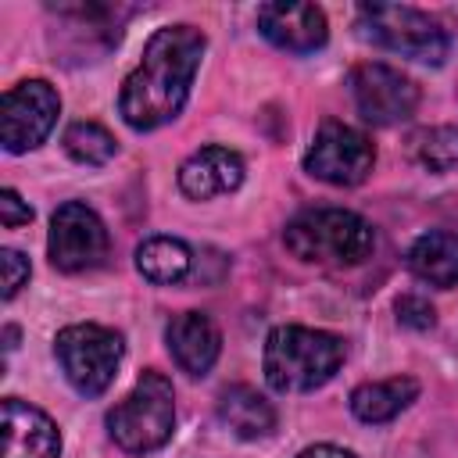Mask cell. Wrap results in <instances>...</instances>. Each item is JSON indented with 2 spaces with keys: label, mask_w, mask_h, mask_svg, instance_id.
Segmentation results:
<instances>
[{
  "label": "cell",
  "mask_w": 458,
  "mask_h": 458,
  "mask_svg": "<svg viewBox=\"0 0 458 458\" xmlns=\"http://www.w3.org/2000/svg\"><path fill=\"white\" fill-rule=\"evenodd\" d=\"M415 397H419V383L411 376H390V379H379V383L354 386L351 390V411L361 422L379 426V422L397 419Z\"/></svg>",
  "instance_id": "obj_15"
},
{
  "label": "cell",
  "mask_w": 458,
  "mask_h": 458,
  "mask_svg": "<svg viewBox=\"0 0 458 458\" xmlns=\"http://www.w3.org/2000/svg\"><path fill=\"white\" fill-rule=\"evenodd\" d=\"M372 165H376V147L369 143V136L336 118H326L318 125L304 154V168L329 186H358L369 179Z\"/></svg>",
  "instance_id": "obj_7"
},
{
  "label": "cell",
  "mask_w": 458,
  "mask_h": 458,
  "mask_svg": "<svg viewBox=\"0 0 458 458\" xmlns=\"http://www.w3.org/2000/svg\"><path fill=\"white\" fill-rule=\"evenodd\" d=\"M297 458H354V454L344 447H333V444H315V447H304Z\"/></svg>",
  "instance_id": "obj_24"
},
{
  "label": "cell",
  "mask_w": 458,
  "mask_h": 458,
  "mask_svg": "<svg viewBox=\"0 0 458 458\" xmlns=\"http://www.w3.org/2000/svg\"><path fill=\"white\" fill-rule=\"evenodd\" d=\"M57 114H61V97L54 93L50 82L29 79V82L11 86L0 100V143H4V150L25 154V150L39 147L50 136Z\"/></svg>",
  "instance_id": "obj_8"
},
{
  "label": "cell",
  "mask_w": 458,
  "mask_h": 458,
  "mask_svg": "<svg viewBox=\"0 0 458 458\" xmlns=\"http://www.w3.org/2000/svg\"><path fill=\"white\" fill-rule=\"evenodd\" d=\"M0 268H4V301H11L29 283V258L21 250L4 247L0 250Z\"/></svg>",
  "instance_id": "obj_22"
},
{
  "label": "cell",
  "mask_w": 458,
  "mask_h": 458,
  "mask_svg": "<svg viewBox=\"0 0 458 458\" xmlns=\"http://www.w3.org/2000/svg\"><path fill=\"white\" fill-rule=\"evenodd\" d=\"M394 311H397V322H401V326H408V329H429V326L437 322L433 304H429L426 297H415V293L397 297Z\"/></svg>",
  "instance_id": "obj_21"
},
{
  "label": "cell",
  "mask_w": 458,
  "mask_h": 458,
  "mask_svg": "<svg viewBox=\"0 0 458 458\" xmlns=\"http://www.w3.org/2000/svg\"><path fill=\"white\" fill-rule=\"evenodd\" d=\"M172 429H175V394L172 383L154 369H147L136 379L132 394L107 411V433L129 454H150L165 447L172 440Z\"/></svg>",
  "instance_id": "obj_4"
},
{
  "label": "cell",
  "mask_w": 458,
  "mask_h": 458,
  "mask_svg": "<svg viewBox=\"0 0 458 458\" xmlns=\"http://www.w3.org/2000/svg\"><path fill=\"white\" fill-rule=\"evenodd\" d=\"M4 458H61L57 426L39 408L4 397Z\"/></svg>",
  "instance_id": "obj_12"
},
{
  "label": "cell",
  "mask_w": 458,
  "mask_h": 458,
  "mask_svg": "<svg viewBox=\"0 0 458 458\" xmlns=\"http://www.w3.org/2000/svg\"><path fill=\"white\" fill-rule=\"evenodd\" d=\"M32 218V208L14 193V190H0V222L7 225V229H14V225H21V222H29Z\"/></svg>",
  "instance_id": "obj_23"
},
{
  "label": "cell",
  "mask_w": 458,
  "mask_h": 458,
  "mask_svg": "<svg viewBox=\"0 0 458 458\" xmlns=\"http://www.w3.org/2000/svg\"><path fill=\"white\" fill-rule=\"evenodd\" d=\"M107 229L82 200H64L50 218V265L61 272H89L107 258Z\"/></svg>",
  "instance_id": "obj_9"
},
{
  "label": "cell",
  "mask_w": 458,
  "mask_h": 458,
  "mask_svg": "<svg viewBox=\"0 0 458 458\" xmlns=\"http://www.w3.org/2000/svg\"><path fill=\"white\" fill-rule=\"evenodd\" d=\"M243 182V161L229 147H200L179 165V190L193 200L233 193Z\"/></svg>",
  "instance_id": "obj_13"
},
{
  "label": "cell",
  "mask_w": 458,
  "mask_h": 458,
  "mask_svg": "<svg viewBox=\"0 0 458 458\" xmlns=\"http://www.w3.org/2000/svg\"><path fill=\"white\" fill-rule=\"evenodd\" d=\"M411 161L426 172H451L458 165V129L454 125H433V129H419L408 140Z\"/></svg>",
  "instance_id": "obj_19"
},
{
  "label": "cell",
  "mask_w": 458,
  "mask_h": 458,
  "mask_svg": "<svg viewBox=\"0 0 458 458\" xmlns=\"http://www.w3.org/2000/svg\"><path fill=\"white\" fill-rule=\"evenodd\" d=\"M190 265H193V254L175 236H150L136 247V268L150 283H179L186 279Z\"/></svg>",
  "instance_id": "obj_18"
},
{
  "label": "cell",
  "mask_w": 458,
  "mask_h": 458,
  "mask_svg": "<svg viewBox=\"0 0 458 458\" xmlns=\"http://www.w3.org/2000/svg\"><path fill=\"white\" fill-rule=\"evenodd\" d=\"M204 47H208V39L193 25L157 29L143 47L140 64L122 82L118 111H122L125 125L147 132V129L172 122L190 97Z\"/></svg>",
  "instance_id": "obj_1"
},
{
  "label": "cell",
  "mask_w": 458,
  "mask_h": 458,
  "mask_svg": "<svg viewBox=\"0 0 458 458\" xmlns=\"http://www.w3.org/2000/svg\"><path fill=\"white\" fill-rule=\"evenodd\" d=\"M54 354L61 361L64 379L82 394V397H100L122 365L125 344L114 329L97 326V322H79L64 326L54 340Z\"/></svg>",
  "instance_id": "obj_6"
},
{
  "label": "cell",
  "mask_w": 458,
  "mask_h": 458,
  "mask_svg": "<svg viewBox=\"0 0 458 458\" xmlns=\"http://www.w3.org/2000/svg\"><path fill=\"white\" fill-rule=\"evenodd\" d=\"M408 268L429 286H454L458 283V233L429 229L408 247Z\"/></svg>",
  "instance_id": "obj_16"
},
{
  "label": "cell",
  "mask_w": 458,
  "mask_h": 458,
  "mask_svg": "<svg viewBox=\"0 0 458 458\" xmlns=\"http://www.w3.org/2000/svg\"><path fill=\"white\" fill-rule=\"evenodd\" d=\"M347 86H351V97H354L358 114L369 125H397V122H404V118L415 114L419 89H415V82L408 75H401L390 64L365 61V64L351 68Z\"/></svg>",
  "instance_id": "obj_10"
},
{
  "label": "cell",
  "mask_w": 458,
  "mask_h": 458,
  "mask_svg": "<svg viewBox=\"0 0 458 458\" xmlns=\"http://www.w3.org/2000/svg\"><path fill=\"white\" fill-rule=\"evenodd\" d=\"M258 29L268 43L286 54H311L326 43V14L315 4H261Z\"/></svg>",
  "instance_id": "obj_11"
},
{
  "label": "cell",
  "mask_w": 458,
  "mask_h": 458,
  "mask_svg": "<svg viewBox=\"0 0 458 458\" xmlns=\"http://www.w3.org/2000/svg\"><path fill=\"white\" fill-rule=\"evenodd\" d=\"M165 340H168V354L175 358V365L190 376H204L218 361V351H222V333L204 311L175 315L165 329Z\"/></svg>",
  "instance_id": "obj_14"
},
{
  "label": "cell",
  "mask_w": 458,
  "mask_h": 458,
  "mask_svg": "<svg viewBox=\"0 0 458 458\" xmlns=\"http://www.w3.org/2000/svg\"><path fill=\"white\" fill-rule=\"evenodd\" d=\"M344 340L326 329L276 326L265 340V379L279 394H308L344 365Z\"/></svg>",
  "instance_id": "obj_3"
},
{
  "label": "cell",
  "mask_w": 458,
  "mask_h": 458,
  "mask_svg": "<svg viewBox=\"0 0 458 458\" xmlns=\"http://www.w3.org/2000/svg\"><path fill=\"white\" fill-rule=\"evenodd\" d=\"M358 29L376 47L394 50L411 61H426V64H440L451 47L447 29L433 14L408 7V4H361Z\"/></svg>",
  "instance_id": "obj_5"
},
{
  "label": "cell",
  "mask_w": 458,
  "mask_h": 458,
  "mask_svg": "<svg viewBox=\"0 0 458 458\" xmlns=\"http://www.w3.org/2000/svg\"><path fill=\"white\" fill-rule=\"evenodd\" d=\"M283 243L304 265L354 268L372 254L376 233L361 215L347 208H311L286 222Z\"/></svg>",
  "instance_id": "obj_2"
},
{
  "label": "cell",
  "mask_w": 458,
  "mask_h": 458,
  "mask_svg": "<svg viewBox=\"0 0 458 458\" xmlns=\"http://www.w3.org/2000/svg\"><path fill=\"white\" fill-rule=\"evenodd\" d=\"M64 150H68V157H75L79 165H104V161H111L114 157V136L104 129V125H97V122H75V125H68L64 129Z\"/></svg>",
  "instance_id": "obj_20"
},
{
  "label": "cell",
  "mask_w": 458,
  "mask_h": 458,
  "mask_svg": "<svg viewBox=\"0 0 458 458\" xmlns=\"http://www.w3.org/2000/svg\"><path fill=\"white\" fill-rule=\"evenodd\" d=\"M218 419L240 440H258V437H268L276 429V408H272V401H265L254 386H243V383L222 390V397H218Z\"/></svg>",
  "instance_id": "obj_17"
}]
</instances>
